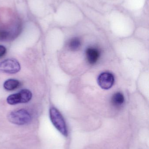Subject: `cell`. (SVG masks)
Returning a JSON list of instances; mask_svg holds the SVG:
<instances>
[{
    "label": "cell",
    "mask_w": 149,
    "mask_h": 149,
    "mask_svg": "<svg viewBox=\"0 0 149 149\" xmlns=\"http://www.w3.org/2000/svg\"><path fill=\"white\" fill-rule=\"evenodd\" d=\"M49 113L50 119L54 127L64 136H67L68 135L67 127L61 113L54 107L50 109Z\"/></svg>",
    "instance_id": "1"
},
{
    "label": "cell",
    "mask_w": 149,
    "mask_h": 149,
    "mask_svg": "<svg viewBox=\"0 0 149 149\" xmlns=\"http://www.w3.org/2000/svg\"><path fill=\"white\" fill-rule=\"evenodd\" d=\"M9 121L15 125L22 126L30 122L31 115L25 109H19L10 112L8 116Z\"/></svg>",
    "instance_id": "2"
},
{
    "label": "cell",
    "mask_w": 149,
    "mask_h": 149,
    "mask_svg": "<svg viewBox=\"0 0 149 149\" xmlns=\"http://www.w3.org/2000/svg\"><path fill=\"white\" fill-rule=\"evenodd\" d=\"M32 96V93L30 90L24 89L19 93L13 94L8 96L7 102L8 104L11 105L27 103L31 100Z\"/></svg>",
    "instance_id": "3"
},
{
    "label": "cell",
    "mask_w": 149,
    "mask_h": 149,
    "mask_svg": "<svg viewBox=\"0 0 149 149\" xmlns=\"http://www.w3.org/2000/svg\"><path fill=\"white\" fill-rule=\"evenodd\" d=\"M21 69L19 62L14 58L5 59L0 63V71L8 74H15Z\"/></svg>",
    "instance_id": "4"
},
{
    "label": "cell",
    "mask_w": 149,
    "mask_h": 149,
    "mask_svg": "<svg viewBox=\"0 0 149 149\" xmlns=\"http://www.w3.org/2000/svg\"><path fill=\"white\" fill-rule=\"evenodd\" d=\"M115 78L113 74L109 72H104L99 74L98 78V83L103 89H110L113 86Z\"/></svg>",
    "instance_id": "5"
},
{
    "label": "cell",
    "mask_w": 149,
    "mask_h": 149,
    "mask_svg": "<svg viewBox=\"0 0 149 149\" xmlns=\"http://www.w3.org/2000/svg\"><path fill=\"white\" fill-rule=\"evenodd\" d=\"M100 56V51L94 47H89L86 51V57L87 62L90 64L96 63Z\"/></svg>",
    "instance_id": "6"
},
{
    "label": "cell",
    "mask_w": 149,
    "mask_h": 149,
    "mask_svg": "<svg viewBox=\"0 0 149 149\" xmlns=\"http://www.w3.org/2000/svg\"><path fill=\"white\" fill-rule=\"evenodd\" d=\"M125 98L122 93H116L112 96L111 102L115 107H120L124 104Z\"/></svg>",
    "instance_id": "7"
},
{
    "label": "cell",
    "mask_w": 149,
    "mask_h": 149,
    "mask_svg": "<svg viewBox=\"0 0 149 149\" xmlns=\"http://www.w3.org/2000/svg\"><path fill=\"white\" fill-rule=\"evenodd\" d=\"M20 82L15 79H9L3 83V88L8 91H13L19 87Z\"/></svg>",
    "instance_id": "8"
},
{
    "label": "cell",
    "mask_w": 149,
    "mask_h": 149,
    "mask_svg": "<svg viewBox=\"0 0 149 149\" xmlns=\"http://www.w3.org/2000/svg\"><path fill=\"white\" fill-rule=\"evenodd\" d=\"M81 46V42L78 38H73L69 43V47L71 50L76 51L80 48Z\"/></svg>",
    "instance_id": "9"
},
{
    "label": "cell",
    "mask_w": 149,
    "mask_h": 149,
    "mask_svg": "<svg viewBox=\"0 0 149 149\" xmlns=\"http://www.w3.org/2000/svg\"><path fill=\"white\" fill-rule=\"evenodd\" d=\"M11 34L8 31L4 29H0V41H4L10 38Z\"/></svg>",
    "instance_id": "10"
},
{
    "label": "cell",
    "mask_w": 149,
    "mask_h": 149,
    "mask_svg": "<svg viewBox=\"0 0 149 149\" xmlns=\"http://www.w3.org/2000/svg\"><path fill=\"white\" fill-rule=\"evenodd\" d=\"M7 49L3 45H0V58L3 57L6 54Z\"/></svg>",
    "instance_id": "11"
}]
</instances>
